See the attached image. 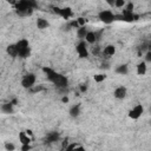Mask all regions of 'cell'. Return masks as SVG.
Masks as SVG:
<instances>
[{"instance_id":"6da1fadb","label":"cell","mask_w":151,"mask_h":151,"mask_svg":"<svg viewBox=\"0 0 151 151\" xmlns=\"http://www.w3.org/2000/svg\"><path fill=\"white\" fill-rule=\"evenodd\" d=\"M42 71L45 72L47 79H48L51 83H53L58 88H66V87H67L68 80H67V78H66L65 76H63V74L55 72L54 70H52V68H50V67H44Z\"/></svg>"},{"instance_id":"7a4b0ae2","label":"cell","mask_w":151,"mask_h":151,"mask_svg":"<svg viewBox=\"0 0 151 151\" xmlns=\"http://www.w3.org/2000/svg\"><path fill=\"white\" fill-rule=\"evenodd\" d=\"M37 7V2L31 0H21L15 5V13L20 17H28L33 13V9Z\"/></svg>"},{"instance_id":"3957f363","label":"cell","mask_w":151,"mask_h":151,"mask_svg":"<svg viewBox=\"0 0 151 151\" xmlns=\"http://www.w3.org/2000/svg\"><path fill=\"white\" fill-rule=\"evenodd\" d=\"M17 47H18V55L20 57V58H27V57H29V54H31V48H29V44H28V41L26 40V39H21V40H19L17 44Z\"/></svg>"},{"instance_id":"277c9868","label":"cell","mask_w":151,"mask_h":151,"mask_svg":"<svg viewBox=\"0 0 151 151\" xmlns=\"http://www.w3.org/2000/svg\"><path fill=\"white\" fill-rule=\"evenodd\" d=\"M98 17H99L100 21H103L104 24H107V25L111 24V22H113V20H116V15L110 9H103V11H100L99 14H98Z\"/></svg>"},{"instance_id":"5b68a950","label":"cell","mask_w":151,"mask_h":151,"mask_svg":"<svg viewBox=\"0 0 151 151\" xmlns=\"http://www.w3.org/2000/svg\"><path fill=\"white\" fill-rule=\"evenodd\" d=\"M35 83V74L34 73H27L21 79V85L25 88H32Z\"/></svg>"},{"instance_id":"8992f818","label":"cell","mask_w":151,"mask_h":151,"mask_svg":"<svg viewBox=\"0 0 151 151\" xmlns=\"http://www.w3.org/2000/svg\"><path fill=\"white\" fill-rule=\"evenodd\" d=\"M76 51H77V53H78V55L80 58H87L88 57V51H87V46H86L85 41H80L77 45Z\"/></svg>"},{"instance_id":"52a82bcc","label":"cell","mask_w":151,"mask_h":151,"mask_svg":"<svg viewBox=\"0 0 151 151\" xmlns=\"http://www.w3.org/2000/svg\"><path fill=\"white\" fill-rule=\"evenodd\" d=\"M143 111H144L143 106H142L140 104H138V105H136L133 109L130 110V112H129V117H130L131 119H138V118L142 116Z\"/></svg>"},{"instance_id":"ba28073f","label":"cell","mask_w":151,"mask_h":151,"mask_svg":"<svg viewBox=\"0 0 151 151\" xmlns=\"http://www.w3.org/2000/svg\"><path fill=\"white\" fill-rule=\"evenodd\" d=\"M101 34V32H92V31H88L86 37H85V41L88 42V44H94L98 39H99V35Z\"/></svg>"},{"instance_id":"9c48e42d","label":"cell","mask_w":151,"mask_h":151,"mask_svg":"<svg viewBox=\"0 0 151 151\" xmlns=\"http://www.w3.org/2000/svg\"><path fill=\"white\" fill-rule=\"evenodd\" d=\"M117 18H122V20H124V21H136V20H138V15L137 14H134V13H129V12H123V14L122 15H119V17H117L116 15V19Z\"/></svg>"},{"instance_id":"30bf717a","label":"cell","mask_w":151,"mask_h":151,"mask_svg":"<svg viewBox=\"0 0 151 151\" xmlns=\"http://www.w3.org/2000/svg\"><path fill=\"white\" fill-rule=\"evenodd\" d=\"M126 87L125 86H118L114 91H113V96L117 99H124L126 97Z\"/></svg>"},{"instance_id":"8fae6325","label":"cell","mask_w":151,"mask_h":151,"mask_svg":"<svg viewBox=\"0 0 151 151\" xmlns=\"http://www.w3.org/2000/svg\"><path fill=\"white\" fill-rule=\"evenodd\" d=\"M59 139V133L58 132H50L48 134H47V137H46V140H45V143H47V144H51V143H54V142H57Z\"/></svg>"},{"instance_id":"7c38bea8","label":"cell","mask_w":151,"mask_h":151,"mask_svg":"<svg viewBox=\"0 0 151 151\" xmlns=\"http://www.w3.org/2000/svg\"><path fill=\"white\" fill-rule=\"evenodd\" d=\"M19 140L22 145H29V143H31V138L28 137V134L26 132H20L19 133Z\"/></svg>"},{"instance_id":"4fadbf2b","label":"cell","mask_w":151,"mask_h":151,"mask_svg":"<svg viewBox=\"0 0 151 151\" xmlns=\"http://www.w3.org/2000/svg\"><path fill=\"white\" fill-rule=\"evenodd\" d=\"M79 114H80V104H76V105L71 106V109H70V116L73 117V118H76Z\"/></svg>"},{"instance_id":"5bb4252c","label":"cell","mask_w":151,"mask_h":151,"mask_svg":"<svg viewBox=\"0 0 151 151\" xmlns=\"http://www.w3.org/2000/svg\"><path fill=\"white\" fill-rule=\"evenodd\" d=\"M7 53H8L11 57H13V58L18 57V47H17V45H15V44L8 45V46H7Z\"/></svg>"},{"instance_id":"9a60e30c","label":"cell","mask_w":151,"mask_h":151,"mask_svg":"<svg viewBox=\"0 0 151 151\" xmlns=\"http://www.w3.org/2000/svg\"><path fill=\"white\" fill-rule=\"evenodd\" d=\"M1 111L4 112V113H8V114H11V113H13V104L9 101V103H5V104H2L1 105Z\"/></svg>"},{"instance_id":"2e32d148","label":"cell","mask_w":151,"mask_h":151,"mask_svg":"<svg viewBox=\"0 0 151 151\" xmlns=\"http://www.w3.org/2000/svg\"><path fill=\"white\" fill-rule=\"evenodd\" d=\"M48 21L47 20H45L44 18H38L37 19V27L39 28V29H44V28H47L48 27Z\"/></svg>"},{"instance_id":"e0dca14e","label":"cell","mask_w":151,"mask_h":151,"mask_svg":"<svg viewBox=\"0 0 151 151\" xmlns=\"http://www.w3.org/2000/svg\"><path fill=\"white\" fill-rule=\"evenodd\" d=\"M114 53H116V47H114L113 45H107V46L104 48V51H103V54H104V55H107V57L113 55Z\"/></svg>"},{"instance_id":"ac0fdd59","label":"cell","mask_w":151,"mask_h":151,"mask_svg":"<svg viewBox=\"0 0 151 151\" xmlns=\"http://www.w3.org/2000/svg\"><path fill=\"white\" fill-rule=\"evenodd\" d=\"M145 73H146V64H145V61H142L137 65V74L144 76Z\"/></svg>"},{"instance_id":"d6986e66","label":"cell","mask_w":151,"mask_h":151,"mask_svg":"<svg viewBox=\"0 0 151 151\" xmlns=\"http://www.w3.org/2000/svg\"><path fill=\"white\" fill-rule=\"evenodd\" d=\"M127 72H129V68H127V65H126V64L119 65V66H117V68H116V73L122 74V76L127 74Z\"/></svg>"},{"instance_id":"ffe728a7","label":"cell","mask_w":151,"mask_h":151,"mask_svg":"<svg viewBox=\"0 0 151 151\" xmlns=\"http://www.w3.org/2000/svg\"><path fill=\"white\" fill-rule=\"evenodd\" d=\"M65 151H85V149H84L81 145L73 143V144H70V145L66 147Z\"/></svg>"},{"instance_id":"44dd1931","label":"cell","mask_w":151,"mask_h":151,"mask_svg":"<svg viewBox=\"0 0 151 151\" xmlns=\"http://www.w3.org/2000/svg\"><path fill=\"white\" fill-rule=\"evenodd\" d=\"M60 17H63L64 19H68L70 17H72V9H71L70 7L61 8V11H60Z\"/></svg>"},{"instance_id":"7402d4cb","label":"cell","mask_w":151,"mask_h":151,"mask_svg":"<svg viewBox=\"0 0 151 151\" xmlns=\"http://www.w3.org/2000/svg\"><path fill=\"white\" fill-rule=\"evenodd\" d=\"M87 32H88V31L86 29V27H85V26H83V27H79V28H78L77 34H78V37H79L80 39H83V38H85V37H86Z\"/></svg>"},{"instance_id":"603a6c76","label":"cell","mask_w":151,"mask_h":151,"mask_svg":"<svg viewBox=\"0 0 151 151\" xmlns=\"http://www.w3.org/2000/svg\"><path fill=\"white\" fill-rule=\"evenodd\" d=\"M105 78H106L105 74H96V76H94V81H97V83H101V81H104Z\"/></svg>"},{"instance_id":"cb8c5ba5","label":"cell","mask_w":151,"mask_h":151,"mask_svg":"<svg viewBox=\"0 0 151 151\" xmlns=\"http://www.w3.org/2000/svg\"><path fill=\"white\" fill-rule=\"evenodd\" d=\"M5 149H6L7 151H14V150H15V146H14V144H12V143H9V142H6V143H5Z\"/></svg>"},{"instance_id":"d4e9b609","label":"cell","mask_w":151,"mask_h":151,"mask_svg":"<svg viewBox=\"0 0 151 151\" xmlns=\"http://www.w3.org/2000/svg\"><path fill=\"white\" fill-rule=\"evenodd\" d=\"M133 8H134L133 4H132V2H127V4H126V8H125L124 11H125V12H129V13H133Z\"/></svg>"},{"instance_id":"484cf974","label":"cell","mask_w":151,"mask_h":151,"mask_svg":"<svg viewBox=\"0 0 151 151\" xmlns=\"http://www.w3.org/2000/svg\"><path fill=\"white\" fill-rule=\"evenodd\" d=\"M125 5H126V2H125L124 0H116V1H114V6H116V7H118V8L124 7Z\"/></svg>"},{"instance_id":"4316f807","label":"cell","mask_w":151,"mask_h":151,"mask_svg":"<svg viewBox=\"0 0 151 151\" xmlns=\"http://www.w3.org/2000/svg\"><path fill=\"white\" fill-rule=\"evenodd\" d=\"M70 27H76V28H79V27H80V26H79V24H78V21H77V19H76V20L70 21Z\"/></svg>"},{"instance_id":"83f0119b","label":"cell","mask_w":151,"mask_h":151,"mask_svg":"<svg viewBox=\"0 0 151 151\" xmlns=\"http://www.w3.org/2000/svg\"><path fill=\"white\" fill-rule=\"evenodd\" d=\"M77 21H78V24H79V26H80V27L85 26V21H86V20H85L84 18H78V19H77Z\"/></svg>"},{"instance_id":"f1b7e54d","label":"cell","mask_w":151,"mask_h":151,"mask_svg":"<svg viewBox=\"0 0 151 151\" xmlns=\"http://www.w3.org/2000/svg\"><path fill=\"white\" fill-rule=\"evenodd\" d=\"M145 60L149 61V63H151V51H147L145 53Z\"/></svg>"},{"instance_id":"f546056e","label":"cell","mask_w":151,"mask_h":151,"mask_svg":"<svg viewBox=\"0 0 151 151\" xmlns=\"http://www.w3.org/2000/svg\"><path fill=\"white\" fill-rule=\"evenodd\" d=\"M42 90H44L42 86H37V87H32V88H31L32 92H39V91H42Z\"/></svg>"},{"instance_id":"4dcf8cb0","label":"cell","mask_w":151,"mask_h":151,"mask_svg":"<svg viewBox=\"0 0 151 151\" xmlns=\"http://www.w3.org/2000/svg\"><path fill=\"white\" fill-rule=\"evenodd\" d=\"M31 150V145H22L21 146V151H28Z\"/></svg>"},{"instance_id":"1f68e13d","label":"cell","mask_w":151,"mask_h":151,"mask_svg":"<svg viewBox=\"0 0 151 151\" xmlns=\"http://www.w3.org/2000/svg\"><path fill=\"white\" fill-rule=\"evenodd\" d=\"M53 11H54V13H57L58 15H60V11H61V8H59V7H53Z\"/></svg>"},{"instance_id":"d6a6232c","label":"cell","mask_w":151,"mask_h":151,"mask_svg":"<svg viewBox=\"0 0 151 151\" xmlns=\"http://www.w3.org/2000/svg\"><path fill=\"white\" fill-rule=\"evenodd\" d=\"M86 90H87V86H86L85 84L80 85V91H81V92H86Z\"/></svg>"},{"instance_id":"836d02e7","label":"cell","mask_w":151,"mask_h":151,"mask_svg":"<svg viewBox=\"0 0 151 151\" xmlns=\"http://www.w3.org/2000/svg\"><path fill=\"white\" fill-rule=\"evenodd\" d=\"M61 101H63V103H68V98H67V97H63Z\"/></svg>"},{"instance_id":"e575fe53","label":"cell","mask_w":151,"mask_h":151,"mask_svg":"<svg viewBox=\"0 0 151 151\" xmlns=\"http://www.w3.org/2000/svg\"><path fill=\"white\" fill-rule=\"evenodd\" d=\"M26 133H27L28 136H32V131H31V130H27V131H26Z\"/></svg>"},{"instance_id":"d590c367","label":"cell","mask_w":151,"mask_h":151,"mask_svg":"<svg viewBox=\"0 0 151 151\" xmlns=\"http://www.w3.org/2000/svg\"><path fill=\"white\" fill-rule=\"evenodd\" d=\"M150 51H151V44H150Z\"/></svg>"},{"instance_id":"8d00e7d4","label":"cell","mask_w":151,"mask_h":151,"mask_svg":"<svg viewBox=\"0 0 151 151\" xmlns=\"http://www.w3.org/2000/svg\"><path fill=\"white\" fill-rule=\"evenodd\" d=\"M150 112H151V107H150Z\"/></svg>"}]
</instances>
